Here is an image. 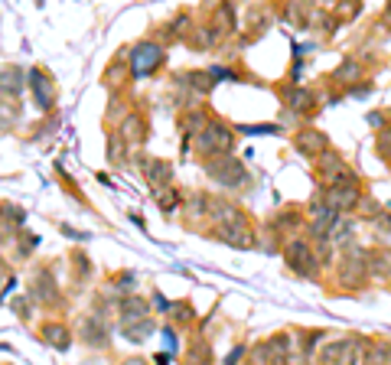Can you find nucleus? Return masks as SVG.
<instances>
[{
	"instance_id": "f257e3e1",
	"label": "nucleus",
	"mask_w": 391,
	"mask_h": 365,
	"mask_svg": "<svg viewBox=\"0 0 391 365\" xmlns=\"http://www.w3.org/2000/svg\"><path fill=\"white\" fill-rule=\"evenodd\" d=\"M232 144H235L232 128L222 124V121H209L206 130L196 137V151H199L202 157H225V153L232 151Z\"/></svg>"
},
{
	"instance_id": "f03ea898",
	"label": "nucleus",
	"mask_w": 391,
	"mask_h": 365,
	"mask_svg": "<svg viewBox=\"0 0 391 365\" xmlns=\"http://www.w3.org/2000/svg\"><path fill=\"white\" fill-rule=\"evenodd\" d=\"M206 173H209L219 186H225V189H242L244 182H248V170H244L242 160H235V157H215V160L206 163Z\"/></svg>"
},
{
	"instance_id": "7ed1b4c3",
	"label": "nucleus",
	"mask_w": 391,
	"mask_h": 365,
	"mask_svg": "<svg viewBox=\"0 0 391 365\" xmlns=\"http://www.w3.org/2000/svg\"><path fill=\"white\" fill-rule=\"evenodd\" d=\"M284 258H287V264H290V271H294V274H300V278H313V274L319 271V258L313 255L310 241H300V238L287 241Z\"/></svg>"
},
{
	"instance_id": "20e7f679",
	"label": "nucleus",
	"mask_w": 391,
	"mask_h": 365,
	"mask_svg": "<svg viewBox=\"0 0 391 365\" xmlns=\"http://www.w3.org/2000/svg\"><path fill=\"white\" fill-rule=\"evenodd\" d=\"M319 176L326 180L329 189H336V186H356V182H359L349 163L339 160V157H333V153H326V157H323V163H319Z\"/></svg>"
},
{
	"instance_id": "39448f33",
	"label": "nucleus",
	"mask_w": 391,
	"mask_h": 365,
	"mask_svg": "<svg viewBox=\"0 0 391 365\" xmlns=\"http://www.w3.org/2000/svg\"><path fill=\"white\" fill-rule=\"evenodd\" d=\"M359 362V343L356 339H336L326 343L319 353V365H356Z\"/></svg>"
},
{
	"instance_id": "423d86ee",
	"label": "nucleus",
	"mask_w": 391,
	"mask_h": 365,
	"mask_svg": "<svg viewBox=\"0 0 391 365\" xmlns=\"http://www.w3.org/2000/svg\"><path fill=\"white\" fill-rule=\"evenodd\" d=\"M131 59V72L134 76H150L160 62H163V49L157 43H138L134 46V53L127 56Z\"/></svg>"
},
{
	"instance_id": "0eeeda50",
	"label": "nucleus",
	"mask_w": 391,
	"mask_h": 365,
	"mask_svg": "<svg viewBox=\"0 0 391 365\" xmlns=\"http://www.w3.org/2000/svg\"><path fill=\"white\" fill-rule=\"evenodd\" d=\"M365 271H369V255H365L362 248H346L342 268H339V280H342V284H359V280L365 278Z\"/></svg>"
},
{
	"instance_id": "6e6552de",
	"label": "nucleus",
	"mask_w": 391,
	"mask_h": 365,
	"mask_svg": "<svg viewBox=\"0 0 391 365\" xmlns=\"http://www.w3.org/2000/svg\"><path fill=\"white\" fill-rule=\"evenodd\" d=\"M140 170H144V180L153 186V189H167L169 176H173V167H169V160H157V157H147V160L140 163Z\"/></svg>"
},
{
	"instance_id": "1a4fd4ad",
	"label": "nucleus",
	"mask_w": 391,
	"mask_h": 365,
	"mask_svg": "<svg viewBox=\"0 0 391 365\" xmlns=\"http://www.w3.org/2000/svg\"><path fill=\"white\" fill-rule=\"evenodd\" d=\"M294 147L303 153V157H323V153H326V134H323V130H313V128L300 130L294 137Z\"/></svg>"
},
{
	"instance_id": "9d476101",
	"label": "nucleus",
	"mask_w": 391,
	"mask_h": 365,
	"mask_svg": "<svg viewBox=\"0 0 391 365\" xmlns=\"http://www.w3.org/2000/svg\"><path fill=\"white\" fill-rule=\"evenodd\" d=\"M359 203V189L356 186H336V189H326V209L329 212H349L352 205Z\"/></svg>"
},
{
	"instance_id": "9b49d317",
	"label": "nucleus",
	"mask_w": 391,
	"mask_h": 365,
	"mask_svg": "<svg viewBox=\"0 0 391 365\" xmlns=\"http://www.w3.org/2000/svg\"><path fill=\"white\" fill-rule=\"evenodd\" d=\"M30 82H33L36 105H40L42 111H49V108H53V101H56V88H53V82H49V76H46V72H40V69H33Z\"/></svg>"
},
{
	"instance_id": "f8f14e48",
	"label": "nucleus",
	"mask_w": 391,
	"mask_h": 365,
	"mask_svg": "<svg viewBox=\"0 0 391 365\" xmlns=\"http://www.w3.org/2000/svg\"><path fill=\"white\" fill-rule=\"evenodd\" d=\"M219 241H225V245H235V248H251L254 245V232H251V226L248 222H242V226H228V228H222L219 226Z\"/></svg>"
},
{
	"instance_id": "ddd939ff",
	"label": "nucleus",
	"mask_w": 391,
	"mask_h": 365,
	"mask_svg": "<svg viewBox=\"0 0 391 365\" xmlns=\"http://www.w3.org/2000/svg\"><path fill=\"white\" fill-rule=\"evenodd\" d=\"M30 297L33 300H56V278L49 274V271H36L33 274V284H30Z\"/></svg>"
},
{
	"instance_id": "4468645a",
	"label": "nucleus",
	"mask_w": 391,
	"mask_h": 365,
	"mask_svg": "<svg viewBox=\"0 0 391 365\" xmlns=\"http://www.w3.org/2000/svg\"><path fill=\"white\" fill-rule=\"evenodd\" d=\"M117 313H121V326H131L134 320H147V303L144 297H124L117 303Z\"/></svg>"
},
{
	"instance_id": "2eb2a0df",
	"label": "nucleus",
	"mask_w": 391,
	"mask_h": 365,
	"mask_svg": "<svg viewBox=\"0 0 391 365\" xmlns=\"http://www.w3.org/2000/svg\"><path fill=\"white\" fill-rule=\"evenodd\" d=\"M82 336L88 346H108V326L101 323V316H85L82 320Z\"/></svg>"
},
{
	"instance_id": "dca6fc26",
	"label": "nucleus",
	"mask_w": 391,
	"mask_h": 365,
	"mask_svg": "<svg viewBox=\"0 0 391 365\" xmlns=\"http://www.w3.org/2000/svg\"><path fill=\"white\" fill-rule=\"evenodd\" d=\"M284 101H287V108H294L300 114H313V111H317V98L310 95L307 88H287Z\"/></svg>"
},
{
	"instance_id": "f3484780",
	"label": "nucleus",
	"mask_w": 391,
	"mask_h": 365,
	"mask_svg": "<svg viewBox=\"0 0 391 365\" xmlns=\"http://www.w3.org/2000/svg\"><path fill=\"white\" fill-rule=\"evenodd\" d=\"M258 355H261L267 365H284V362H287V339H284V336H277V339H267V343H261Z\"/></svg>"
},
{
	"instance_id": "a211bd4d",
	"label": "nucleus",
	"mask_w": 391,
	"mask_h": 365,
	"mask_svg": "<svg viewBox=\"0 0 391 365\" xmlns=\"http://www.w3.org/2000/svg\"><path fill=\"white\" fill-rule=\"evenodd\" d=\"M369 271H372V278L391 280V251H388V248L372 251V255H369Z\"/></svg>"
},
{
	"instance_id": "6ab92c4d",
	"label": "nucleus",
	"mask_w": 391,
	"mask_h": 365,
	"mask_svg": "<svg viewBox=\"0 0 391 365\" xmlns=\"http://www.w3.org/2000/svg\"><path fill=\"white\" fill-rule=\"evenodd\" d=\"M42 339L56 349H69V330L63 323H42Z\"/></svg>"
},
{
	"instance_id": "aec40b11",
	"label": "nucleus",
	"mask_w": 391,
	"mask_h": 365,
	"mask_svg": "<svg viewBox=\"0 0 391 365\" xmlns=\"http://www.w3.org/2000/svg\"><path fill=\"white\" fill-rule=\"evenodd\" d=\"M117 134H121L124 140H131V144H134V140L144 137V121H140L138 114H131V118H124V124H121V130H117Z\"/></svg>"
},
{
	"instance_id": "412c9836",
	"label": "nucleus",
	"mask_w": 391,
	"mask_h": 365,
	"mask_svg": "<svg viewBox=\"0 0 391 365\" xmlns=\"http://www.w3.org/2000/svg\"><path fill=\"white\" fill-rule=\"evenodd\" d=\"M121 333H124L127 339H134V343H138V339H144V336H150V333H153V323H150V320L131 323V326H121Z\"/></svg>"
},
{
	"instance_id": "4be33fe9",
	"label": "nucleus",
	"mask_w": 391,
	"mask_h": 365,
	"mask_svg": "<svg viewBox=\"0 0 391 365\" xmlns=\"http://www.w3.org/2000/svg\"><path fill=\"white\" fill-rule=\"evenodd\" d=\"M157 203H160V209L169 215L173 209H176V205H180V196H176V189H160V193H157Z\"/></svg>"
},
{
	"instance_id": "5701e85b",
	"label": "nucleus",
	"mask_w": 391,
	"mask_h": 365,
	"mask_svg": "<svg viewBox=\"0 0 391 365\" xmlns=\"http://www.w3.org/2000/svg\"><path fill=\"white\" fill-rule=\"evenodd\" d=\"M108 160H111V163L124 160V137H121V134H111V144H108Z\"/></svg>"
},
{
	"instance_id": "b1692460",
	"label": "nucleus",
	"mask_w": 391,
	"mask_h": 365,
	"mask_svg": "<svg viewBox=\"0 0 391 365\" xmlns=\"http://www.w3.org/2000/svg\"><path fill=\"white\" fill-rule=\"evenodd\" d=\"M190 365H212V353L206 343H196L190 353Z\"/></svg>"
},
{
	"instance_id": "393cba45",
	"label": "nucleus",
	"mask_w": 391,
	"mask_h": 365,
	"mask_svg": "<svg viewBox=\"0 0 391 365\" xmlns=\"http://www.w3.org/2000/svg\"><path fill=\"white\" fill-rule=\"evenodd\" d=\"M190 85L196 88V92H202V95H209V92H212V76H209V72H192Z\"/></svg>"
},
{
	"instance_id": "a878e982",
	"label": "nucleus",
	"mask_w": 391,
	"mask_h": 365,
	"mask_svg": "<svg viewBox=\"0 0 391 365\" xmlns=\"http://www.w3.org/2000/svg\"><path fill=\"white\" fill-rule=\"evenodd\" d=\"M10 88H13V95L20 92V69H3V92L10 95Z\"/></svg>"
},
{
	"instance_id": "bb28decb",
	"label": "nucleus",
	"mask_w": 391,
	"mask_h": 365,
	"mask_svg": "<svg viewBox=\"0 0 391 365\" xmlns=\"http://www.w3.org/2000/svg\"><path fill=\"white\" fill-rule=\"evenodd\" d=\"M169 313L176 316L180 323H186V320H192V310H190V303H169Z\"/></svg>"
},
{
	"instance_id": "cd10ccee",
	"label": "nucleus",
	"mask_w": 391,
	"mask_h": 365,
	"mask_svg": "<svg viewBox=\"0 0 391 365\" xmlns=\"http://www.w3.org/2000/svg\"><path fill=\"white\" fill-rule=\"evenodd\" d=\"M356 78V76H359V65H356V62H352V59H346V62H342V65H339V72H336V76H333V78H336V82H339V78Z\"/></svg>"
},
{
	"instance_id": "c85d7f7f",
	"label": "nucleus",
	"mask_w": 391,
	"mask_h": 365,
	"mask_svg": "<svg viewBox=\"0 0 391 365\" xmlns=\"http://www.w3.org/2000/svg\"><path fill=\"white\" fill-rule=\"evenodd\" d=\"M206 205H209V199H206V196H196V199L190 203V215H196V219L206 215Z\"/></svg>"
},
{
	"instance_id": "c756f323",
	"label": "nucleus",
	"mask_w": 391,
	"mask_h": 365,
	"mask_svg": "<svg viewBox=\"0 0 391 365\" xmlns=\"http://www.w3.org/2000/svg\"><path fill=\"white\" fill-rule=\"evenodd\" d=\"M378 151L385 153V157H391V128L378 134Z\"/></svg>"
},
{
	"instance_id": "7c9ffc66",
	"label": "nucleus",
	"mask_w": 391,
	"mask_h": 365,
	"mask_svg": "<svg viewBox=\"0 0 391 365\" xmlns=\"http://www.w3.org/2000/svg\"><path fill=\"white\" fill-rule=\"evenodd\" d=\"M10 307H13L17 313H20V320H30V303L23 300V297H17V300H13Z\"/></svg>"
},
{
	"instance_id": "2f4dec72",
	"label": "nucleus",
	"mask_w": 391,
	"mask_h": 365,
	"mask_svg": "<svg viewBox=\"0 0 391 365\" xmlns=\"http://www.w3.org/2000/svg\"><path fill=\"white\" fill-rule=\"evenodd\" d=\"M242 134H277V128H271V124H258V128H242Z\"/></svg>"
},
{
	"instance_id": "473e14b6",
	"label": "nucleus",
	"mask_w": 391,
	"mask_h": 365,
	"mask_svg": "<svg viewBox=\"0 0 391 365\" xmlns=\"http://www.w3.org/2000/svg\"><path fill=\"white\" fill-rule=\"evenodd\" d=\"M163 343H167V349H169V353H176V333H173L169 326H167V330H163Z\"/></svg>"
},
{
	"instance_id": "72a5a7b5",
	"label": "nucleus",
	"mask_w": 391,
	"mask_h": 365,
	"mask_svg": "<svg viewBox=\"0 0 391 365\" xmlns=\"http://www.w3.org/2000/svg\"><path fill=\"white\" fill-rule=\"evenodd\" d=\"M375 226L385 228V232H391V215H388V212H378V219H375Z\"/></svg>"
},
{
	"instance_id": "f704fd0d",
	"label": "nucleus",
	"mask_w": 391,
	"mask_h": 365,
	"mask_svg": "<svg viewBox=\"0 0 391 365\" xmlns=\"http://www.w3.org/2000/svg\"><path fill=\"white\" fill-rule=\"evenodd\" d=\"M242 355H244V346H238V349H235V353L228 355V362H225V365H235V362H238V359H242Z\"/></svg>"
},
{
	"instance_id": "c9c22d12",
	"label": "nucleus",
	"mask_w": 391,
	"mask_h": 365,
	"mask_svg": "<svg viewBox=\"0 0 391 365\" xmlns=\"http://www.w3.org/2000/svg\"><path fill=\"white\" fill-rule=\"evenodd\" d=\"M124 365H147V362H140V359H127Z\"/></svg>"
}]
</instances>
